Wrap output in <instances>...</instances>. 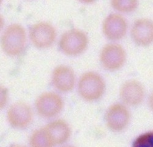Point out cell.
<instances>
[{"mask_svg": "<svg viewBox=\"0 0 153 147\" xmlns=\"http://www.w3.org/2000/svg\"><path fill=\"white\" fill-rule=\"evenodd\" d=\"M44 127L55 145L63 143L70 136L69 126L67 122L62 120L53 121Z\"/></svg>", "mask_w": 153, "mask_h": 147, "instance_id": "13", "label": "cell"}, {"mask_svg": "<svg viewBox=\"0 0 153 147\" xmlns=\"http://www.w3.org/2000/svg\"><path fill=\"white\" fill-rule=\"evenodd\" d=\"M131 113L127 106L122 103H114L110 105L105 114L107 127L114 132H120L128 126Z\"/></svg>", "mask_w": 153, "mask_h": 147, "instance_id": "5", "label": "cell"}, {"mask_svg": "<svg viewBox=\"0 0 153 147\" xmlns=\"http://www.w3.org/2000/svg\"><path fill=\"white\" fill-rule=\"evenodd\" d=\"M131 35L138 45L147 47L153 44V20L149 17H140L132 23Z\"/></svg>", "mask_w": 153, "mask_h": 147, "instance_id": "10", "label": "cell"}, {"mask_svg": "<svg viewBox=\"0 0 153 147\" xmlns=\"http://www.w3.org/2000/svg\"><path fill=\"white\" fill-rule=\"evenodd\" d=\"M29 34L32 42L38 47H47L55 39L56 32L52 24L45 21L36 22L30 28Z\"/></svg>", "mask_w": 153, "mask_h": 147, "instance_id": "9", "label": "cell"}, {"mask_svg": "<svg viewBox=\"0 0 153 147\" xmlns=\"http://www.w3.org/2000/svg\"><path fill=\"white\" fill-rule=\"evenodd\" d=\"M7 116L9 123L12 126L22 128L30 123L33 118V112L28 104L17 101L9 107Z\"/></svg>", "mask_w": 153, "mask_h": 147, "instance_id": "11", "label": "cell"}, {"mask_svg": "<svg viewBox=\"0 0 153 147\" xmlns=\"http://www.w3.org/2000/svg\"><path fill=\"white\" fill-rule=\"evenodd\" d=\"M89 42L87 34L79 28H72L64 32L59 40L61 50L68 55H77L83 52Z\"/></svg>", "mask_w": 153, "mask_h": 147, "instance_id": "3", "label": "cell"}, {"mask_svg": "<svg viewBox=\"0 0 153 147\" xmlns=\"http://www.w3.org/2000/svg\"><path fill=\"white\" fill-rule=\"evenodd\" d=\"M65 147H72V146H65Z\"/></svg>", "mask_w": 153, "mask_h": 147, "instance_id": "20", "label": "cell"}, {"mask_svg": "<svg viewBox=\"0 0 153 147\" xmlns=\"http://www.w3.org/2000/svg\"><path fill=\"white\" fill-rule=\"evenodd\" d=\"M26 38V31L22 24L17 23L10 24L2 34L1 47L9 55H19L25 48Z\"/></svg>", "mask_w": 153, "mask_h": 147, "instance_id": "2", "label": "cell"}, {"mask_svg": "<svg viewBox=\"0 0 153 147\" xmlns=\"http://www.w3.org/2000/svg\"><path fill=\"white\" fill-rule=\"evenodd\" d=\"M132 147H153V130L140 134L134 140Z\"/></svg>", "mask_w": 153, "mask_h": 147, "instance_id": "16", "label": "cell"}, {"mask_svg": "<svg viewBox=\"0 0 153 147\" xmlns=\"http://www.w3.org/2000/svg\"><path fill=\"white\" fill-rule=\"evenodd\" d=\"M127 53L123 45L111 42L105 44L99 53L101 65L107 70L115 71L121 68L126 62Z\"/></svg>", "mask_w": 153, "mask_h": 147, "instance_id": "4", "label": "cell"}, {"mask_svg": "<svg viewBox=\"0 0 153 147\" xmlns=\"http://www.w3.org/2000/svg\"><path fill=\"white\" fill-rule=\"evenodd\" d=\"M9 147H25V146H23L22 145H12Z\"/></svg>", "mask_w": 153, "mask_h": 147, "instance_id": "19", "label": "cell"}, {"mask_svg": "<svg viewBox=\"0 0 153 147\" xmlns=\"http://www.w3.org/2000/svg\"><path fill=\"white\" fill-rule=\"evenodd\" d=\"M35 106L41 116L49 118L58 114L63 107L61 97L54 92H45L37 97Z\"/></svg>", "mask_w": 153, "mask_h": 147, "instance_id": "8", "label": "cell"}, {"mask_svg": "<svg viewBox=\"0 0 153 147\" xmlns=\"http://www.w3.org/2000/svg\"><path fill=\"white\" fill-rule=\"evenodd\" d=\"M105 82L100 74L90 71L83 73L78 83L80 96L88 101L99 99L105 93Z\"/></svg>", "mask_w": 153, "mask_h": 147, "instance_id": "1", "label": "cell"}, {"mask_svg": "<svg viewBox=\"0 0 153 147\" xmlns=\"http://www.w3.org/2000/svg\"><path fill=\"white\" fill-rule=\"evenodd\" d=\"M111 6L120 12H130L138 6L137 0H111Z\"/></svg>", "mask_w": 153, "mask_h": 147, "instance_id": "15", "label": "cell"}, {"mask_svg": "<svg viewBox=\"0 0 153 147\" xmlns=\"http://www.w3.org/2000/svg\"><path fill=\"white\" fill-rule=\"evenodd\" d=\"M30 143L31 147H53L55 145L45 127L38 129L32 133Z\"/></svg>", "mask_w": 153, "mask_h": 147, "instance_id": "14", "label": "cell"}, {"mask_svg": "<svg viewBox=\"0 0 153 147\" xmlns=\"http://www.w3.org/2000/svg\"><path fill=\"white\" fill-rule=\"evenodd\" d=\"M7 101V90L3 86H1V108H3Z\"/></svg>", "mask_w": 153, "mask_h": 147, "instance_id": "17", "label": "cell"}, {"mask_svg": "<svg viewBox=\"0 0 153 147\" xmlns=\"http://www.w3.org/2000/svg\"><path fill=\"white\" fill-rule=\"evenodd\" d=\"M143 84L137 79L124 82L120 88V97L126 105L136 106L141 104L145 97Z\"/></svg>", "mask_w": 153, "mask_h": 147, "instance_id": "7", "label": "cell"}, {"mask_svg": "<svg viewBox=\"0 0 153 147\" xmlns=\"http://www.w3.org/2000/svg\"><path fill=\"white\" fill-rule=\"evenodd\" d=\"M128 23L126 17L120 12L108 14L102 23V30L106 38L111 41L122 39L126 35Z\"/></svg>", "mask_w": 153, "mask_h": 147, "instance_id": "6", "label": "cell"}, {"mask_svg": "<svg viewBox=\"0 0 153 147\" xmlns=\"http://www.w3.org/2000/svg\"><path fill=\"white\" fill-rule=\"evenodd\" d=\"M52 80L55 87L59 91H70L75 83L74 71L69 66L58 65L52 72Z\"/></svg>", "mask_w": 153, "mask_h": 147, "instance_id": "12", "label": "cell"}, {"mask_svg": "<svg viewBox=\"0 0 153 147\" xmlns=\"http://www.w3.org/2000/svg\"><path fill=\"white\" fill-rule=\"evenodd\" d=\"M148 106L150 110L153 112V90L151 92L148 99Z\"/></svg>", "mask_w": 153, "mask_h": 147, "instance_id": "18", "label": "cell"}]
</instances>
